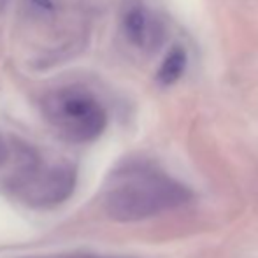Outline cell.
I'll use <instances>...</instances> for the list:
<instances>
[{
  "label": "cell",
  "mask_w": 258,
  "mask_h": 258,
  "mask_svg": "<svg viewBox=\"0 0 258 258\" xmlns=\"http://www.w3.org/2000/svg\"><path fill=\"white\" fill-rule=\"evenodd\" d=\"M123 27H125V34L130 39V42L137 46H144L148 41V18L144 14V11L141 7H132L128 13L125 14V21H123Z\"/></svg>",
  "instance_id": "5b68a950"
},
{
  "label": "cell",
  "mask_w": 258,
  "mask_h": 258,
  "mask_svg": "<svg viewBox=\"0 0 258 258\" xmlns=\"http://www.w3.org/2000/svg\"><path fill=\"white\" fill-rule=\"evenodd\" d=\"M49 123L74 143H90L102 136L107 114L99 100L81 88H61L44 100Z\"/></svg>",
  "instance_id": "7a4b0ae2"
},
{
  "label": "cell",
  "mask_w": 258,
  "mask_h": 258,
  "mask_svg": "<svg viewBox=\"0 0 258 258\" xmlns=\"http://www.w3.org/2000/svg\"><path fill=\"white\" fill-rule=\"evenodd\" d=\"M186 63H188V58H186V51H184L183 48H172L169 51V54L165 56V60L162 61V65H160L158 69V74H156V78H158V81L162 83V85H172V83H176L177 79L183 76L184 69H186Z\"/></svg>",
  "instance_id": "277c9868"
},
{
  "label": "cell",
  "mask_w": 258,
  "mask_h": 258,
  "mask_svg": "<svg viewBox=\"0 0 258 258\" xmlns=\"http://www.w3.org/2000/svg\"><path fill=\"white\" fill-rule=\"evenodd\" d=\"M7 156H9V151H7V146H6V144H4V141L0 139V165H2V163L6 162Z\"/></svg>",
  "instance_id": "8992f818"
},
{
  "label": "cell",
  "mask_w": 258,
  "mask_h": 258,
  "mask_svg": "<svg viewBox=\"0 0 258 258\" xmlns=\"http://www.w3.org/2000/svg\"><path fill=\"white\" fill-rule=\"evenodd\" d=\"M190 191L167 176L148 170L126 174L105 195V213L116 221H139L183 204Z\"/></svg>",
  "instance_id": "6da1fadb"
},
{
  "label": "cell",
  "mask_w": 258,
  "mask_h": 258,
  "mask_svg": "<svg viewBox=\"0 0 258 258\" xmlns=\"http://www.w3.org/2000/svg\"><path fill=\"white\" fill-rule=\"evenodd\" d=\"M76 188V170L71 165H53L48 169L30 167L16 183V191L32 207H53L65 202Z\"/></svg>",
  "instance_id": "3957f363"
}]
</instances>
